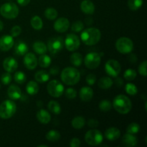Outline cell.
I'll list each match as a JSON object with an SVG mask.
<instances>
[{"mask_svg":"<svg viewBox=\"0 0 147 147\" xmlns=\"http://www.w3.org/2000/svg\"><path fill=\"white\" fill-rule=\"evenodd\" d=\"M101 32L100 30L95 27L87 28L82 32L80 38L83 42L86 45L92 46L97 44L100 40Z\"/></svg>","mask_w":147,"mask_h":147,"instance_id":"6da1fadb","label":"cell"},{"mask_svg":"<svg viewBox=\"0 0 147 147\" xmlns=\"http://www.w3.org/2000/svg\"><path fill=\"white\" fill-rule=\"evenodd\" d=\"M113 106L118 113L121 114H127L131 110L132 103L127 96L120 94L113 99Z\"/></svg>","mask_w":147,"mask_h":147,"instance_id":"7a4b0ae2","label":"cell"},{"mask_svg":"<svg viewBox=\"0 0 147 147\" xmlns=\"http://www.w3.org/2000/svg\"><path fill=\"white\" fill-rule=\"evenodd\" d=\"M61 79L65 84L67 86H74L80 81V72L75 67H65L61 73Z\"/></svg>","mask_w":147,"mask_h":147,"instance_id":"3957f363","label":"cell"},{"mask_svg":"<svg viewBox=\"0 0 147 147\" xmlns=\"http://www.w3.org/2000/svg\"><path fill=\"white\" fill-rule=\"evenodd\" d=\"M17 111V105L13 100H6L0 105V118L9 119L12 117Z\"/></svg>","mask_w":147,"mask_h":147,"instance_id":"277c9868","label":"cell"},{"mask_svg":"<svg viewBox=\"0 0 147 147\" xmlns=\"http://www.w3.org/2000/svg\"><path fill=\"white\" fill-rule=\"evenodd\" d=\"M0 14L6 19H14L18 16L19 8L14 3L7 2L0 7Z\"/></svg>","mask_w":147,"mask_h":147,"instance_id":"5b68a950","label":"cell"},{"mask_svg":"<svg viewBox=\"0 0 147 147\" xmlns=\"http://www.w3.org/2000/svg\"><path fill=\"white\" fill-rule=\"evenodd\" d=\"M103 136L101 132L96 129L89 130L85 136V140L88 144L90 146H98L102 143Z\"/></svg>","mask_w":147,"mask_h":147,"instance_id":"8992f818","label":"cell"},{"mask_svg":"<svg viewBox=\"0 0 147 147\" xmlns=\"http://www.w3.org/2000/svg\"><path fill=\"white\" fill-rule=\"evenodd\" d=\"M116 50L122 54H129L133 50L134 43L131 39L123 37L117 40L116 42Z\"/></svg>","mask_w":147,"mask_h":147,"instance_id":"52a82bcc","label":"cell"},{"mask_svg":"<svg viewBox=\"0 0 147 147\" xmlns=\"http://www.w3.org/2000/svg\"><path fill=\"white\" fill-rule=\"evenodd\" d=\"M63 46H64V41L63 38L61 37H55L47 42V47L50 54L55 55L63 50Z\"/></svg>","mask_w":147,"mask_h":147,"instance_id":"ba28073f","label":"cell"},{"mask_svg":"<svg viewBox=\"0 0 147 147\" xmlns=\"http://www.w3.org/2000/svg\"><path fill=\"white\" fill-rule=\"evenodd\" d=\"M47 92L54 98H59L64 92V86L59 80H53L47 84Z\"/></svg>","mask_w":147,"mask_h":147,"instance_id":"9c48e42d","label":"cell"},{"mask_svg":"<svg viewBox=\"0 0 147 147\" xmlns=\"http://www.w3.org/2000/svg\"><path fill=\"white\" fill-rule=\"evenodd\" d=\"M84 63L86 67L90 70L97 68L100 63V55L96 52L88 53L85 57Z\"/></svg>","mask_w":147,"mask_h":147,"instance_id":"30bf717a","label":"cell"},{"mask_svg":"<svg viewBox=\"0 0 147 147\" xmlns=\"http://www.w3.org/2000/svg\"><path fill=\"white\" fill-rule=\"evenodd\" d=\"M105 70L109 76L117 77L121 70V64L116 60H109L105 65Z\"/></svg>","mask_w":147,"mask_h":147,"instance_id":"8fae6325","label":"cell"},{"mask_svg":"<svg viewBox=\"0 0 147 147\" xmlns=\"http://www.w3.org/2000/svg\"><path fill=\"white\" fill-rule=\"evenodd\" d=\"M64 44L67 50L70 52H73L76 51L79 48L80 42V40H79V37L76 34L70 33V34H68L66 36Z\"/></svg>","mask_w":147,"mask_h":147,"instance_id":"7c38bea8","label":"cell"},{"mask_svg":"<svg viewBox=\"0 0 147 147\" xmlns=\"http://www.w3.org/2000/svg\"><path fill=\"white\" fill-rule=\"evenodd\" d=\"M14 45V40L11 35H3L0 38V50L7 52L12 48Z\"/></svg>","mask_w":147,"mask_h":147,"instance_id":"4fadbf2b","label":"cell"},{"mask_svg":"<svg viewBox=\"0 0 147 147\" xmlns=\"http://www.w3.org/2000/svg\"><path fill=\"white\" fill-rule=\"evenodd\" d=\"M69 27H70L69 20L65 17L57 19L54 23V29L57 32H65L68 30Z\"/></svg>","mask_w":147,"mask_h":147,"instance_id":"5bb4252c","label":"cell"},{"mask_svg":"<svg viewBox=\"0 0 147 147\" xmlns=\"http://www.w3.org/2000/svg\"><path fill=\"white\" fill-rule=\"evenodd\" d=\"M24 64L29 70H34L37 66L38 62L36 56L33 53H29L24 55Z\"/></svg>","mask_w":147,"mask_h":147,"instance_id":"9a60e30c","label":"cell"},{"mask_svg":"<svg viewBox=\"0 0 147 147\" xmlns=\"http://www.w3.org/2000/svg\"><path fill=\"white\" fill-rule=\"evenodd\" d=\"M3 67L8 73H13L18 67V63L12 57H8L3 62Z\"/></svg>","mask_w":147,"mask_h":147,"instance_id":"2e32d148","label":"cell"},{"mask_svg":"<svg viewBox=\"0 0 147 147\" xmlns=\"http://www.w3.org/2000/svg\"><path fill=\"white\" fill-rule=\"evenodd\" d=\"M80 99L84 102H89L93 96V91L91 88L85 86L80 89L79 92Z\"/></svg>","mask_w":147,"mask_h":147,"instance_id":"e0dca14e","label":"cell"},{"mask_svg":"<svg viewBox=\"0 0 147 147\" xmlns=\"http://www.w3.org/2000/svg\"><path fill=\"white\" fill-rule=\"evenodd\" d=\"M121 131L116 127H111L108 129L105 132V137L111 142L116 141L120 137Z\"/></svg>","mask_w":147,"mask_h":147,"instance_id":"ac0fdd59","label":"cell"},{"mask_svg":"<svg viewBox=\"0 0 147 147\" xmlns=\"http://www.w3.org/2000/svg\"><path fill=\"white\" fill-rule=\"evenodd\" d=\"M8 96L11 100H18L22 96L21 89L15 85H11L7 90Z\"/></svg>","mask_w":147,"mask_h":147,"instance_id":"d6986e66","label":"cell"},{"mask_svg":"<svg viewBox=\"0 0 147 147\" xmlns=\"http://www.w3.org/2000/svg\"><path fill=\"white\" fill-rule=\"evenodd\" d=\"M80 9L83 13L86 14H93L95 11L94 4L90 0H84L81 2Z\"/></svg>","mask_w":147,"mask_h":147,"instance_id":"ffe728a7","label":"cell"},{"mask_svg":"<svg viewBox=\"0 0 147 147\" xmlns=\"http://www.w3.org/2000/svg\"><path fill=\"white\" fill-rule=\"evenodd\" d=\"M122 142L124 146L127 147H134L137 145L138 139L134 134L127 133L123 136Z\"/></svg>","mask_w":147,"mask_h":147,"instance_id":"44dd1931","label":"cell"},{"mask_svg":"<svg viewBox=\"0 0 147 147\" xmlns=\"http://www.w3.org/2000/svg\"><path fill=\"white\" fill-rule=\"evenodd\" d=\"M28 46L24 42L17 41L14 45V53L19 56L24 55L28 52Z\"/></svg>","mask_w":147,"mask_h":147,"instance_id":"7402d4cb","label":"cell"},{"mask_svg":"<svg viewBox=\"0 0 147 147\" xmlns=\"http://www.w3.org/2000/svg\"><path fill=\"white\" fill-rule=\"evenodd\" d=\"M37 119L39 121L43 124H47L51 120V116L49 113L48 111H47L45 109H41L37 113Z\"/></svg>","mask_w":147,"mask_h":147,"instance_id":"603a6c76","label":"cell"},{"mask_svg":"<svg viewBox=\"0 0 147 147\" xmlns=\"http://www.w3.org/2000/svg\"><path fill=\"white\" fill-rule=\"evenodd\" d=\"M34 78L39 83H45L50 79V75L45 70H39L34 75Z\"/></svg>","mask_w":147,"mask_h":147,"instance_id":"cb8c5ba5","label":"cell"},{"mask_svg":"<svg viewBox=\"0 0 147 147\" xmlns=\"http://www.w3.org/2000/svg\"><path fill=\"white\" fill-rule=\"evenodd\" d=\"M33 50L37 54L42 55L47 53V47L42 42L37 41L33 44Z\"/></svg>","mask_w":147,"mask_h":147,"instance_id":"d4e9b609","label":"cell"},{"mask_svg":"<svg viewBox=\"0 0 147 147\" xmlns=\"http://www.w3.org/2000/svg\"><path fill=\"white\" fill-rule=\"evenodd\" d=\"M98 87L103 90L109 89L113 86V80L109 77H103L99 80Z\"/></svg>","mask_w":147,"mask_h":147,"instance_id":"484cf974","label":"cell"},{"mask_svg":"<svg viewBox=\"0 0 147 147\" xmlns=\"http://www.w3.org/2000/svg\"><path fill=\"white\" fill-rule=\"evenodd\" d=\"M26 91L27 92L29 95L34 96L36 95L39 91V86L36 82L31 81L28 82V83L26 86Z\"/></svg>","mask_w":147,"mask_h":147,"instance_id":"4316f807","label":"cell"},{"mask_svg":"<svg viewBox=\"0 0 147 147\" xmlns=\"http://www.w3.org/2000/svg\"><path fill=\"white\" fill-rule=\"evenodd\" d=\"M37 62L40 67L47 68V67H50V65H51V57L47 55L42 54L40 56Z\"/></svg>","mask_w":147,"mask_h":147,"instance_id":"83f0119b","label":"cell"},{"mask_svg":"<svg viewBox=\"0 0 147 147\" xmlns=\"http://www.w3.org/2000/svg\"><path fill=\"white\" fill-rule=\"evenodd\" d=\"M72 126L76 129H80L86 124V121L83 116H76L72 120Z\"/></svg>","mask_w":147,"mask_h":147,"instance_id":"f1b7e54d","label":"cell"},{"mask_svg":"<svg viewBox=\"0 0 147 147\" xmlns=\"http://www.w3.org/2000/svg\"><path fill=\"white\" fill-rule=\"evenodd\" d=\"M47 108H48L49 111L54 114L58 115L61 112V108H60V104L55 100H51L47 104Z\"/></svg>","mask_w":147,"mask_h":147,"instance_id":"f546056e","label":"cell"},{"mask_svg":"<svg viewBox=\"0 0 147 147\" xmlns=\"http://www.w3.org/2000/svg\"><path fill=\"white\" fill-rule=\"evenodd\" d=\"M70 63L74 66L78 67L81 65L83 63V56L80 53H74L71 56H70Z\"/></svg>","mask_w":147,"mask_h":147,"instance_id":"4dcf8cb0","label":"cell"},{"mask_svg":"<svg viewBox=\"0 0 147 147\" xmlns=\"http://www.w3.org/2000/svg\"><path fill=\"white\" fill-rule=\"evenodd\" d=\"M31 26L32 27V28H34L36 30H40L42 28L43 26V22L42 19L40 18L38 16H34L31 19Z\"/></svg>","mask_w":147,"mask_h":147,"instance_id":"1f68e13d","label":"cell"},{"mask_svg":"<svg viewBox=\"0 0 147 147\" xmlns=\"http://www.w3.org/2000/svg\"><path fill=\"white\" fill-rule=\"evenodd\" d=\"M46 139L51 142H56L60 139V134L57 131L51 130L46 134Z\"/></svg>","mask_w":147,"mask_h":147,"instance_id":"d6a6232c","label":"cell"},{"mask_svg":"<svg viewBox=\"0 0 147 147\" xmlns=\"http://www.w3.org/2000/svg\"><path fill=\"white\" fill-rule=\"evenodd\" d=\"M143 0H128V7L132 11H136L142 7Z\"/></svg>","mask_w":147,"mask_h":147,"instance_id":"836d02e7","label":"cell"},{"mask_svg":"<svg viewBox=\"0 0 147 147\" xmlns=\"http://www.w3.org/2000/svg\"><path fill=\"white\" fill-rule=\"evenodd\" d=\"M45 16L47 20H54L57 17V11L55 8L48 7L45 11Z\"/></svg>","mask_w":147,"mask_h":147,"instance_id":"e575fe53","label":"cell"},{"mask_svg":"<svg viewBox=\"0 0 147 147\" xmlns=\"http://www.w3.org/2000/svg\"><path fill=\"white\" fill-rule=\"evenodd\" d=\"M26 75L22 71L16 72L14 76V80L18 84H23L26 81Z\"/></svg>","mask_w":147,"mask_h":147,"instance_id":"d590c367","label":"cell"},{"mask_svg":"<svg viewBox=\"0 0 147 147\" xmlns=\"http://www.w3.org/2000/svg\"><path fill=\"white\" fill-rule=\"evenodd\" d=\"M99 109L103 112L109 111L112 109V104L110 100H103L99 103Z\"/></svg>","mask_w":147,"mask_h":147,"instance_id":"8d00e7d4","label":"cell"},{"mask_svg":"<svg viewBox=\"0 0 147 147\" xmlns=\"http://www.w3.org/2000/svg\"><path fill=\"white\" fill-rule=\"evenodd\" d=\"M125 89L126 93L130 96H135L138 93L137 87L134 83H127L125 86Z\"/></svg>","mask_w":147,"mask_h":147,"instance_id":"74e56055","label":"cell"},{"mask_svg":"<svg viewBox=\"0 0 147 147\" xmlns=\"http://www.w3.org/2000/svg\"><path fill=\"white\" fill-rule=\"evenodd\" d=\"M140 130V126L137 123H131L128 126L126 132L131 134H136Z\"/></svg>","mask_w":147,"mask_h":147,"instance_id":"f35d334b","label":"cell"},{"mask_svg":"<svg viewBox=\"0 0 147 147\" xmlns=\"http://www.w3.org/2000/svg\"><path fill=\"white\" fill-rule=\"evenodd\" d=\"M83 29H84V24H83V22L80 21V20L73 22V24L71 26L72 31L74 32H80Z\"/></svg>","mask_w":147,"mask_h":147,"instance_id":"ab89813d","label":"cell"},{"mask_svg":"<svg viewBox=\"0 0 147 147\" xmlns=\"http://www.w3.org/2000/svg\"><path fill=\"white\" fill-rule=\"evenodd\" d=\"M123 77L126 80H134L136 77V72L133 69H127L123 74Z\"/></svg>","mask_w":147,"mask_h":147,"instance_id":"60d3db41","label":"cell"},{"mask_svg":"<svg viewBox=\"0 0 147 147\" xmlns=\"http://www.w3.org/2000/svg\"><path fill=\"white\" fill-rule=\"evenodd\" d=\"M11 80H12V77H11L10 73H8V72L2 74V76H1V83L4 85H5V86L9 84V83H11Z\"/></svg>","mask_w":147,"mask_h":147,"instance_id":"b9f144b4","label":"cell"},{"mask_svg":"<svg viewBox=\"0 0 147 147\" xmlns=\"http://www.w3.org/2000/svg\"><path fill=\"white\" fill-rule=\"evenodd\" d=\"M65 96L69 99H74L77 96V91L74 88H69L65 90Z\"/></svg>","mask_w":147,"mask_h":147,"instance_id":"7bdbcfd3","label":"cell"},{"mask_svg":"<svg viewBox=\"0 0 147 147\" xmlns=\"http://www.w3.org/2000/svg\"><path fill=\"white\" fill-rule=\"evenodd\" d=\"M22 32V28L20 27L19 25H15L11 28V36L13 37H18Z\"/></svg>","mask_w":147,"mask_h":147,"instance_id":"ee69618b","label":"cell"},{"mask_svg":"<svg viewBox=\"0 0 147 147\" xmlns=\"http://www.w3.org/2000/svg\"><path fill=\"white\" fill-rule=\"evenodd\" d=\"M146 65H147V63L146 60L142 63L140 64L139 67V74L142 75L143 76H146Z\"/></svg>","mask_w":147,"mask_h":147,"instance_id":"f6af8a7d","label":"cell"},{"mask_svg":"<svg viewBox=\"0 0 147 147\" xmlns=\"http://www.w3.org/2000/svg\"><path fill=\"white\" fill-rule=\"evenodd\" d=\"M96 77L93 74H88L86 77V82L89 86H93L96 83Z\"/></svg>","mask_w":147,"mask_h":147,"instance_id":"bcb514c9","label":"cell"},{"mask_svg":"<svg viewBox=\"0 0 147 147\" xmlns=\"http://www.w3.org/2000/svg\"><path fill=\"white\" fill-rule=\"evenodd\" d=\"M70 146L71 147H79L80 146V139L77 138H73L70 140Z\"/></svg>","mask_w":147,"mask_h":147,"instance_id":"7dc6e473","label":"cell"},{"mask_svg":"<svg viewBox=\"0 0 147 147\" xmlns=\"http://www.w3.org/2000/svg\"><path fill=\"white\" fill-rule=\"evenodd\" d=\"M98 125H99V122L95 119H91L88 121V126L89 127L95 128V127H97Z\"/></svg>","mask_w":147,"mask_h":147,"instance_id":"c3c4849f","label":"cell"},{"mask_svg":"<svg viewBox=\"0 0 147 147\" xmlns=\"http://www.w3.org/2000/svg\"><path fill=\"white\" fill-rule=\"evenodd\" d=\"M59 73V67L57 66H53L50 69V74L53 76H56Z\"/></svg>","mask_w":147,"mask_h":147,"instance_id":"681fc988","label":"cell"},{"mask_svg":"<svg viewBox=\"0 0 147 147\" xmlns=\"http://www.w3.org/2000/svg\"><path fill=\"white\" fill-rule=\"evenodd\" d=\"M17 3H18L20 6L24 7V6H27V4L30 3V0H17Z\"/></svg>","mask_w":147,"mask_h":147,"instance_id":"f907efd6","label":"cell"},{"mask_svg":"<svg viewBox=\"0 0 147 147\" xmlns=\"http://www.w3.org/2000/svg\"><path fill=\"white\" fill-rule=\"evenodd\" d=\"M115 83H116L117 86L121 87L123 85V80L121 78H116V80H115Z\"/></svg>","mask_w":147,"mask_h":147,"instance_id":"816d5d0a","label":"cell"},{"mask_svg":"<svg viewBox=\"0 0 147 147\" xmlns=\"http://www.w3.org/2000/svg\"><path fill=\"white\" fill-rule=\"evenodd\" d=\"M129 60H130V61L131 62V63H136V62L137 61V57H136V56L135 55L132 54L131 55L130 57H129Z\"/></svg>","mask_w":147,"mask_h":147,"instance_id":"f5cc1de1","label":"cell"},{"mask_svg":"<svg viewBox=\"0 0 147 147\" xmlns=\"http://www.w3.org/2000/svg\"><path fill=\"white\" fill-rule=\"evenodd\" d=\"M3 28H4V24H3L2 22L0 20V32L3 30Z\"/></svg>","mask_w":147,"mask_h":147,"instance_id":"db71d44e","label":"cell"},{"mask_svg":"<svg viewBox=\"0 0 147 147\" xmlns=\"http://www.w3.org/2000/svg\"><path fill=\"white\" fill-rule=\"evenodd\" d=\"M39 147H43V146H44V147H47V145H40V146H38Z\"/></svg>","mask_w":147,"mask_h":147,"instance_id":"11a10c76","label":"cell"},{"mask_svg":"<svg viewBox=\"0 0 147 147\" xmlns=\"http://www.w3.org/2000/svg\"><path fill=\"white\" fill-rule=\"evenodd\" d=\"M0 88H1V86H0Z\"/></svg>","mask_w":147,"mask_h":147,"instance_id":"9f6ffc18","label":"cell"}]
</instances>
